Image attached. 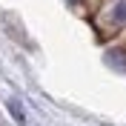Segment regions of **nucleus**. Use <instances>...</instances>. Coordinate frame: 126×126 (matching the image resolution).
Here are the masks:
<instances>
[{"label": "nucleus", "instance_id": "nucleus-1", "mask_svg": "<svg viewBox=\"0 0 126 126\" xmlns=\"http://www.w3.org/2000/svg\"><path fill=\"white\" fill-rule=\"evenodd\" d=\"M9 112H12V118H15V120H17L20 126H26V115H23V106H20L17 100H9Z\"/></svg>", "mask_w": 126, "mask_h": 126}, {"label": "nucleus", "instance_id": "nucleus-2", "mask_svg": "<svg viewBox=\"0 0 126 126\" xmlns=\"http://www.w3.org/2000/svg\"><path fill=\"white\" fill-rule=\"evenodd\" d=\"M112 17L118 20V23H126V0H118L115 9H112Z\"/></svg>", "mask_w": 126, "mask_h": 126}, {"label": "nucleus", "instance_id": "nucleus-3", "mask_svg": "<svg viewBox=\"0 0 126 126\" xmlns=\"http://www.w3.org/2000/svg\"><path fill=\"white\" fill-rule=\"evenodd\" d=\"M109 63L126 72V52H109Z\"/></svg>", "mask_w": 126, "mask_h": 126}]
</instances>
